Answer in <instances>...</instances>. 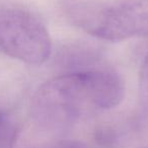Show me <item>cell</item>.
<instances>
[{"mask_svg": "<svg viewBox=\"0 0 148 148\" xmlns=\"http://www.w3.org/2000/svg\"><path fill=\"white\" fill-rule=\"evenodd\" d=\"M122 79L108 70H81L54 77L41 85L32 103L37 123L65 128L81 118L117 107L124 97Z\"/></svg>", "mask_w": 148, "mask_h": 148, "instance_id": "cell-1", "label": "cell"}, {"mask_svg": "<svg viewBox=\"0 0 148 148\" xmlns=\"http://www.w3.org/2000/svg\"><path fill=\"white\" fill-rule=\"evenodd\" d=\"M73 23L103 41L148 38V0H108L80 4L71 11Z\"/></svg>", "mask_w": 148, "mask_h": 148, "instance_id": "cell-2", "label": "cell"}, {"mask_svg": "<svg viewBox=\"0 0 148 148\" xmlns=\"http://www.w3.org/2000/svg\"><path fill=\"white\" fill-rule=\"evenodd\" d=\"M140 84L141 90L145 99H148V54L145 56L140 72Z\"/></svg>", "mask_w": 148, "mask_h": 148, "instance_id": "cell-4", "label": "cell"}, {"mask_svg": "<svg viewBox=\"0 0 148 148\" xmlns=\"http://www.w3.org/2000/svg\"><path fill=\"white\" fill-rule=\"evenodd\" d=\"M53 148H83L81 145L77 143H71V142H65V143H61L59 145L55 146Z\"/></svg>", "mask_w": 148, "mask_h": 148, "instance_id": "cell-5", "label": "cell"}, {"mask_svg": "<svg viewBox=\"0 0 148 148\" xmlns=\"http://www.w3.org/2000/svg\"><path fill=\"white\" fill-rule=\"evenodd\" d=\"M52 42L45 25L27 9L0 7V52L31 65L50 57Z\"/></svg>", "mask_w": 148, "mask_h": 148, "instance_id": "cell-3", "label": "cell"}]
</instances>
